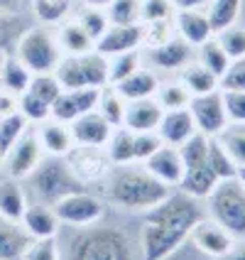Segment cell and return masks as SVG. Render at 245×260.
Listing matches in <instances>:
<instances>
[{"label":"cell","mask_w":245,"mask_h":260,"mask_svg":"<svg viewBox=\"0 0 245 260\" xmlns=\"http://www.w3.org/2000/svg\"><path fill=\"white\" fill-rule=\"evenodd\" d=\"M169 194V187L147 170H120L108 182V199L128 211H147Z\"/></svg>","instance_id":"cell-1"},{"label":"cell","mask_w":245,"mask_h":260,"mask_svg":"<svg viewBox=\"0 0 245 260\" xmlns=\"http://www.w3.org/2000/svg\"><path fill=\"white\" fill-rule=\"evenodd\" d=\"M69 260H132V248L123 231L101 226L74 236Z\"/></svg>","instance_id":"cell-2"},{"label":"cell","mask_w":245,"mask_h":260,"mask_svg":"<svg viewBox=\"0 0 245 260\" xmlns=\"http://www.w3.org/2000/svg\"><path fill=\"white\" fill-rule=\"evenodd\" d=\"M206 199L211 218L233 238H245V187L238 182V177L218 179L216 189Z\"/></svg>","instance_id":"cell-3"},{"label":"cell","mask_w":245,"mask_h":260,"mask_svg":"<svg viewBox=\"0 0 245 260\" xmlns=\"http://www.w3.org/2000/svg\"><path fill=\"white\" fill-rule=\"evenodd\" d=\"M29 184L40 197V202L44 204H54L66 194L84 189V184L74 177L66 157H54V155L40 159L34 172L29 174Z\"/></svg>","instance_id":"cell-4"},{"label":"cell","mask_w":245,"mask_h":260,"mask_svg":"<svg viewBox=\"0 0 245 260\" xmlns=\"http://www.w3.org/2000/svg\"><path fill=\"white\" fill-rule=\"evenodd\" d=\"M54 76L61 88H103L108 84V57L96 49L76 57H61Z\"/></svg>","instance_id":"cell-5"},{"label":"cell","mask_w":245,"mask_h":260,"mask_svg":"<svg viewBox=\"0 0 245 260\" xmlns=\"http://www.w3.org/2000/svg\"><path fill=\"white\" fill-rule=\"evenodd\" d=\"M203 221V211L199 206V199L189 197L184 191L177 194H167L159 204L145 211V223H155V226H164V229H174V231L191 233V229Z\"/></svg>","instance_id":"cell-6"},{"label":"cell","mask_w":245,"mask_h":260,"mask_svg":"<svg viewBox=\"0 0 245 260\" xmlns=\"http://www.w3.org/2000/svg\"><path fill=\"white\" fill-rule=\"evenodd\" d=\"M15 57L32 74H54L57 64L61 61V49L49 29L27 27L22 32V37L17 40Z\"/></svg>","instance_id":"cell-7"},{"label":"cell","mask_w":245,"mask_h":260,"mask_svg":"<svg viewBox=\"0 0 245 260\" xmlns=\"http://www.w3.org/2000/svg\"><path fill=\"white\" fill-rule=\"evenodd\" d=\"M54 211L61 223H69V226H79V229H86V226H93L96 221H101L106 209L103 204L86 194L84 189L81 191H74V194H66L61 197L59 202H54Z\"/></svg>","instance_id":"cell-8"},{"label":"cell","mask_w":245,"mask_h":260,"mask_svg":"<svg viewBox=\"0 0 245 260\" xmlns=\"http://www.w3.org/2000/svg\"><path fill=\"white\" fill-rule=\"evenodd\" d=\"M187 108L191 118H194L196 130L208 135V138H216L218 133L228 125V116H226V108H223L221 91H211V93H203V96H191Z\"/></svg>","instance_id":"cell-9"},{"label":"cell","mask_w":245,"mask_h":260,"mask_svg":"<svg viewBox=\"0 0 245 260\" xmlns=\"http://www.w3.org/2000/svg\"><path fill=\"white\" fill-rule=\"evenodd\" d=\"M3 159H5V170L10 174V179H25V177H29L34 172V167L40 165V159H42V145H40L37 133H32L27 128L17 138V143L8 150V155Z\"/></svg>","instance_id":"cell-10"},{"label":"cell","mask_w":245,"mask_h":260,"mask_svg":"<svg viewBox=\"0 0 245 260\" xmlns=\"http://www.w3.org/2000/svg\"><path fill=\"white\" fill-rule=\"evenodd\" d=\"M66 162L72 167L74 177L86 187V184H93V182H101L103 177L111 170V159L106 152H101V147H76L66 155Z\"/></svg>","instance_id":"cell-11"},{"label":"cell","mask_w":245,"mask_h":260,"mask_svg":"<svg viewBox=\"0 0 245 260\" xmlns=\"http://www.w3.org/2000/svg\"><path fill=\"white\" fill-rule=\"evenodd\" d=\"M101 88H64L52 103V118L59 123H72L84 113L96 111Z\"/></svg>","instance_id":"cell-12"},{"label":"cell","mask_w":245,"mask_h":260,"mask_svg":"<svg viewBox=\"0 0 245 260\" xmlns=\"http://www.w3.org/2000/svg\"><path fill=\"white\" fill-rule=\"evenodd\" d=\"M143 47V25H108V29L96 40L93 49L103 57H116Z\"/></svg>","instance_id":"cell-13"},{"label":"cell","mask_w":245,"mask_h":260,"mask_svg":"<svg viewBox=\"0 0 245 260\" xmlns=\"http://www.w3.org/2000/svg\"><path fill=\"white\" fill-rule=\"evenodd\" d=\"M189 238V233L155 226V223H145L143 229V255L145 260H167L174 250Z\"/></svg>","instance_id":"cell-14"},{"label":"cell","mask_w":245,"mask_h":260,"mask_svg":"<svg viewBox=\"0 0 245 260\" xmlns=\"http://www.w3.org/2000/svg\"><path fill=\"white\" fill-rule=\"evenodd\" d=\"M189 238H191V243L199 248L201 253L211 255V258H221V255H226V253L235 246V238H233L221 223H216L214 218H211V221H206V218L199 221V223L191 229Z\"/></svg>","instance_id":"cell-15"},{"label":"cell","mask_w":245,"mask_h":260,"mask_svg":"<svg viewBox=\"0 0 245 260\" xmlns=\"http://www.w3.org/2000/svg\"><path fill=\"white\" fill-rule=\"evenodd\" d=\"M69 130H72L74 145H81V147H106L111 133H113V125L98 111H91V113H84L76 120H72Z\"/></svg>","instance_id":"cell-16"},{"label":"cell","mask_w":245,"mask_h":260,"mask_svg":"<svg viewBox=\"0 0 245 260\" xmlns=\"http://www.w3.org/2000/svg\"><path fill=\"white\" fill-rule=\"evenodd\" d=\"M145 170L152 174L155 179H159L162 184L167 187H179L182 177H184V162H182V155L174 145H162L155 155L145 159Z\"/></svg>","instance_id":"cell-17"},{"label":"cell","mask_w":245,"mask_h":260,"mask_svg":"<svg viewBox=\"0 0 245 260\" xmlns=\"http://www.w3.org/2000/svg\"><path fill=\"white\" fill-rule=\"evenodd\" d=\"M191 49H194L191 44L184 42L179 35H174L172 40H167L164 44L147 49V59H150V64L157 67V69H164V72H182L189 61H191V57H194Z\"/></svg>","instance_id":"cell-18"},{"label":"cell","mask_w":245,"mask_h":260,"mask_svg":"<svg viewBox=\"0 0 245 260\" xmlns=\"http://www.w3.org/2000/svg\"><path fill=\"white\" fill-rule=\"evenodd\" d=\"M59 216L54 206L49 204H27L25 214L20 218V226L27 231L29 238H57L59 233Z\"/></svg>","instance_id":"cell-19"},{"label":"cell","mask_w":245,"mask_h":260,"mask_svg":"<svg viewBox=\"0 0 245 260\" xmlns=\"http://www.w3.org/2000/svg\"><path fill=\"white\" fill-rule=\"evenodd\" d=\"M174 32L189 42L191 47H201L206 40L214 37V29L208 25V17L206 13H201L199 8H191V10H177L174 13Z\"/></svg>","instance_id":"cell-20"},{"label":"cell","mask_w":245,"mask_h":260,"mask_svg":"<svg viewBox=\"0 0 245 260\" xmlns=\"http://www.w3.org/2000/svg\"><path fill=\"white\" fill-rule=\"evenodd\" d=\"M162 106L157 99H140V101H128L125 103V116H123V125L130 128L132 133H152L157 130L159 120H162Z\"/></svg>","instance_id":"cell-21"},{"label":"cell","mask_w":245,"mask_h":260,"mask_svg":"<svg viewBox=\"0 0 245 260\" xmlns=\"http://www.w3.org/2000/svg\"><path fill=\"white\" fill-rule=\"evenodd\" d=\"M194 133H196V125H194V118L189 113V108H174V111H164L162 113V120L157 125V135L162 138L164 145L179 147Z\"/></svg>","instance_id":"cell-22"},{"label":"cell","mask_w":245,"mask_h":260,"mask_svg":"<svg viewBox=\"0 0 245 260\" xmlns=\"http://www.w3.org/2000/svg\"><path fill=\"white\" fill-rule=\"evenodd\" d=\"M111 86H116V91L125 101H140V99H152V96L157 93L159 79L152 69L140 67V69H135L130 76H125L123 81L111 84Z\"/></svg>","instance_id":"cell-23"},{"label":"cell","mask_w":245,"mask_h":260,"mask_svg":"<svg viewBox=\"0 0 245 260\" xmlns=\"http://www.w3.org/2000/svg\"><path fill=\"white\" fill-rule=\"evenodd\" d=\"M37 138H40V145L47 155H54V157H66L74 150V138L72 130L66 123H59L54 118L44 120L40 130H37Z\"/></svg>","instance_id":"cell-24"},{"label":"cell","mask_w":245,"mask_h":260,"mask_svg":"<svg viewBox=\"0 0 245 260\" xmlns=\"http://www.w3.org/2000/svg\"><path fill=\"white\" fill-rule=\"evenodd\" d=\"M218 184L216 172L203 162V165H196V167H187L184 170V177L179 182V191H184L194 199H206Z\"/></svg>","instance_id":"cell-25"},{"label":"cell","mask_w":245,"mask_h":260,"mask_svg":"<svg viewBox=\"0 0 245 260\" xmlns=\"http://www.w3.org/2000/svg\"><path fill=\"white\" fill-rule=\"evenodd\" d=\"M29 241L32 238L20 223L0 218V260H22Z\"/></svg>","instance_id":"cell-26"},{"label":"cell","mask_w":245,"mask_h":260,"mask_svg":"<svg viewBox=\"0 0 245 260\" xmlns=\"http://www.w3.org/2000/svg\"><path fill=\"white\" fill-rule=\"evenodd\" d=\"M59 49L66 54V57H76V54H86L93 52V40L86 35V29L81 27L76 20H69L59 27Z\"/></svg>","instance_id":"cell-27"},{"label":"cell","mask_w":245,"mask_h":260,"mask_svg":"<svg viewBox=\"0 0 245 260\" xmlns=\"http://www.w3.org/2000/svg\"><path fill=\"white\" fill-rule=\"evenodd\" d=\"M25 209H27V202H25V191H22V187H20L15 179L0 182V218L13 221V223H20Z\"/></svg>","instance_id":"cell-28"},{"label":"cell","mask_w":245,"mask_h":260,"mask_svg":"<svg viewBox=\"0 0 245 260\" xmlns=\"http://www.w3.org/2000/svg\"><path fill=\"white\" fill-rule=\"evenodd\" d=\"M179 81L187 86V91L191 96H203V93H211V91H218V76L211 74L203 64H191L189 61L187 67L179 72Z\"/></svg>","instance_id":"cell-29"},{"label":"cell","mask_w":245,"mask_h":260,"mask_svg":"<svg viewBox=\"0 0 245 260\" xmlns=\"http://www.w3.org/2000/svg\"><path fill=\"white\" fill-rule=\"evenodd\" d=\"M29 79H32V72H29L15 54H10V57L5 59V64H3V69H0V88H3V91L20 96V93L27 91Z\"/></svg>","instance_id":"cell-30"},{"label":"cell","mask_w":245,"mask_h":260,"mask_svg":"<svg viewBox=\"0 0 245 260\" xmlns=\"http://www.w3.org/2000/svg\"><path fill=\"white\" fill-rule=\"evenodd\" d=\"M132 140H135V133L125 125H118L113 128L108 143H106V155L111 159V165H128L132 162Z\"/></svg>","instance_id":"cell-31"},{"label":"cell","mask_w":245,"mask_h":260,"mask_svg":"<svg viewBox=\"0 0 245 260\" xmlns=\"http://www.w3.org/2000/svg\"><path fill=\"white\" fill-rule=\"evenodd\" d=\"M240 5H243V0H208L206 17H208V25L214 29V35L235 25V20L240 15Z\"/></svg>","instance_id":"cell-32"},{"label":"cell","mask_w":245,"mask_h":260,"mask_svg":"<svg viewBox=\"0 0 245 260\" xmlns=\"http://www.w3.org/2000/svg\"><path fill=\"white\" fill-rule=\"evenodd\" d=\"M125 99L120 96L116 91V86H111V84H106L101 88V93H98V103H96V111L101 113L113 128L118 125H123V116H125Z\"/></svg>","instance_id":"cell-33"},{"label":"cell","mask_w":245,"mask_h":260,"mask_svg":"<svg viewBox=\"0 0 245 260\" xmlns=\"http://www.w3.org/2000/svg\"><path fill=\"white\" fill-rule=\"evenodd\" d=\"M216 138L223 145V150L231 155L235 167L245 165V123H228Z\"/></svg>","instance_id":"cell-34"},{"label":"cell","mask_w":245,"mask_h":260,"mask_svg":"<svg viewBox=\"0 0 245 260\" xmlns=\"http://www.w3.org/2000/svg\"><path fill=\"white\" fill-rule=\"evenodd\" d=\"M199 64H203L208 72L216 74L218 79H221V76L226 74V69L231 67V59L223 52V47L218 44L216 37H211V40H206V42L199 47Z\"/></svg>","instance_id":"cell-35"},{"label":"cell","mask_w":245,"mask_h":260,"mask_svg":"<svg viewBox=\"0 0 245 260\" xmlns=\"http://www.w3.org/2000/svg\"><path fill=\"white\" fill-rule=\"evenodd\" d=\"M27 29L25 20L17 13H8L0 15V49L10 57L15 54V47H17V40L22 37V32Z\"/></svg>","instance_id":"cell-36"},{"label":"cell","mask_w":245,"mask_h":260,"mask_svg":"<svg viewBox=\"0 0 245 260\" xmlns=\"http://www.w3.org/2000/svg\"><path fill=\"white\" fill-rule=\"evenodd\" d=\"M143 67V54L140 49H132V52H123L116 57H108V84H118L123 81L125 76L140 69Z\"/></svg>","instance_id":"cell-37"},{"label":"cell","mask_w":245,"mask_h":260,"mask_svg":"<svg viewBox=\"0 0 245 260\" xmlns=\"http://www.w3.org/2000/svg\"><path fill=\"white\" fill-rule=\"evenodd\" d=\"M208 140H211L208 135H203V133L196 130L189 140H184V143L177 147L179 155H182V162H184V170L206 162V155H208Z\"/></svg>","instance_id":"cell-38"},{"label":"cell","mask_w":245,"mask_h":260,"mask_svg":"<svg viewBox=\"0 0 245 260\" xmlns=\"http://www.w3.org/2000/svg\"><path fill=\"white\" fill-rule=\"evenodd\" d=\"M157 103L162 106V111H174V108H187L191 101V93L182 81H169V84H159L157 88Z\"/></svg>","instance_id":"cell-39"},{"label":"cell","mask_w":245,"mask_h":260,"mask_svg":"<svg viewBox=\"0 0 245 260\" xmlns=\"http://www.w3.org/2000/svg\"><path fill=\"white\" fill-rule=\"evenodd\" d=\"M17 113H22L27 123H44L52 118V106L44 103L42 99H37L34 93L25 91L17 96Z\"/></svg>","instance_id":"cell-40"},{"label":"cell","mask_w":245,"mask_h":260,"mask_svg":"<svg viewBox=\"0 0 245 260\" xmlns=\"http://www.w3.org/2000/svg\"><path fill=\"white\" fill-rule=\"evenodd\" d=\"M206 165L216 172L218 179H228V177H235V162L231 159V155L223 150V145L218 143V138H211L208 140V155H206Z\"/></svg>","instance_id":"cell-41"},{"label":"cell","mask_w":245,"mask_h":260,"mask_svg":"<svg viewBox=\"0 0 245 260\" xmlns=\"http://www.w3.org/2000/svg\"><path fill=\"white\" fill-rule=\"evenodd\" d=\"M111 25H135L140 22V0H111L106 8Z\"/></svg>","instance_id":"cell-42"},{"label":"cell","mask_w":245,"mask_h":260,"mask_svg":"<svg viewBox=\"0 0 245 260\" xmlns=\"http://www.w3.org/2000/svg\"><path fill=\"white\" fill-rule=\"evenodd\" d=\"M27 130V120L22 113H10V116L0 118V155L5 157L8 150L17 143V138Z\"/></svg>","instance_id":"cell-43"},{"label":"cell","mask_w":245,"mask_h":260,"mask_svg":"<svg viewBox=\"0 0 245 260\" xmlns=\"http://www.w3.org/2000/svg\"><path fill=\"white\" fill-rule=\"evenodd\" d=\"M27 91L29 93H34L37 99H42L44 103L52 106L64 88H61V84H59V79L54 76V74H32Z\"/></svg>","instance_id":"cell-44"},{"label":"cell","mask_w":245,"mask_h":260,"mask_svg":"<svg viewBox=\"0 0 245 260\" xmlns=\"http://www.w3.org/2000/svg\"><path fill=\"white\" fill-rule=\"evenodd\" d=\"M218 44L223 47V52L228 54V59H245V27L240 25H231V27L221 29L216 35Z\"/></svg>","instance_id":"cell-45"},{"label":"cell","mask_w":245,"mask_h":260,"mask_svg":"<svg viewBox=\"0 0 245 260\" xmlns=\"http://www.w3.org/2000/svg\"><path fill=\"white\" fill-rule=\"evenodd\" d=\"M76 22L86 29V35L93 40V44H96V40H98L103 32L108 29V25H111L108 17H106V13H103V8H88V5L79 13Z\"/></svg>","instance_id":"cell-46"},{"label":"cell","mask_w":245,"mask_h":260,"mask_svg":"<svg viewBox=\"0 0 245 260\" xmlns=\"http://www.w3.org/2000/svg\"><path fill=\"white\" fill-rule=\"evenodd\" d=\"M172 0H140V25L159 22V20H172L174 15Z\"/></svg>","instance_id":"cell-47"},{"label":"cell","mask_w":245,"mask_h":260,"mask_svg":"<svg viewBox=\"0 0 245 260\" xmlns=\"http://www.w3.org/2000/svg\"><path fill=\"white\" fill-rule=\"evenodd\" d=\"M174 35H177V32H174V25L169 20H159V22H147V25H143V44L147 49L164 44L167 40H172Z\"/></svg>","instance_id":"cell-48"},{"label":"cell","mask_w":245,"mask_h":260,"mask_svg":"<svg viewBox=\"0 0 245 260\" xmlns=\"http://www.w3.org/2000/svg\"><path fill=\"white\" fill-rule=\"evenodd\" d=\"M22 260H59L57 238H32Z\"/></svg>","instance_id":"cell-49"},{"label":"cell","mask_w":245,"mask_h":260,"mask_svg":"<svg viewBox=\"0 0 245 260\" xmlns=\"http://www.w3.org/2000/svg\"><path fill=\"white\" fill-rule=\"evenodd\" d=\"M162 138L157 135V130L152 133H135V140H132V157L145 162L150 155H155L159 147H162Z\"/></svg>","instance_id":"cell-50"},{"label":"cell","mask_w":245,"mask_h":260,"mask_svg":"<svg viewBox=\"0 0 245 260\" xmlns=\"http://www.w3.org/2000/svg\"><path fill=\"white\" fill-rule=\"evenodd\" d=\"M32 5L42 22H59L69 13V0H32Z\"/></svg>","instance_id":"cell-51"},{"label":"cell","mask_w":245,"mask_h":260,"mask_svg":"<svg viewBox=\"0 0 245 260\" xmlns=\"http://www.w3.org/2000/svg\"><path fill=\"white\" fill-rule=\"evenodd\" d=\"M221 91H245V59H233L226 74L218 79Z\"/></svg>","instance_id":"cell-52"},{"label":"cell","mask_w":245,"mask_h":260,"mask_svg":"<svg viewBox=\"0 0 245 260\" xmlns=\"http://www.w3.org/2000/svg\"><path fill=\"white\" fill-rule=\"evenodd\" d=\"M228 123H245V91H221Z\"/></svg>","instance_id":"cell-53"},{"label":"cell","mask_w":245,"mask_h":260,"mask_svg":"<svg viewBox=\"0 0 245 260\" xmlns=\"http://www.w3.org/2000/svg\"><path fill=\"white\" fill-rule=\"evenodd\" d=\"M10 113H17V96L0 88V118L10 116Z\"/></svg>","instance_id":"cell-54"},{"label":"cell","mask_w":245,"mask_h":260,"mask_svg":"<svg viewBox=\"0 0 245 260\" xmlns=\"http://www.w3.org/2000/svg\"><path fill=\"white\" fill-rule=\"evenodd\" d=\"M216 260H245V241L243 243H238V246H233L226 255H221Z\"/></svg>","instance_id":"cell-55"},{"label":"cell","mask_w":245,"mask_h":260,"mask_svg":"<svg viewBox=\"0 0 245 260\" xmlns=\"http://www.w3.org/2000/svg\"><path fill=\"white\" fill-rule=\"evenodd\" d=\"M172 5L177 8V10H191V8L208 5V0H172Z\"/></svg>","instance_id":"cell-56"},{"label":"cell","mask_w":245,"mask_h":260,"mask_svg":"<svg viewBox=\"0 0 245 260\" xmlns=\"http://www.w3.org/2000/svg\"><path fill=\"white\" fill-rule=\"evenodd\" d=\"M22 8V0H0V15L17 13Z\"/></svg>","instance_id":"cell-57"},{"label":"cell","mask_w":245,"mask_h":260,"mask_svg":"<svg viewBox=\"0 0 245 260\" xmlns=\"http://www.w3.org/2000/svg\"><path fill=\"white\" fill-rule=\"evenodd\" d=\"M84 5H88V8H108V3L111 0H81Z\"/></svg>","instance_id":"cell-58"},{"label":"cell","mask_w":245,"mask_h":260,"mask_svg":"<svg viewBox=\"0 0 245 260\" xmlns=\"http://www.w3.org/2000/svg\"><path fill=\"white\" fill-rule=\"evenodd\" d=\"M235 177H238V182L245 187V165H240V167L235 170Z\"/></svg>","instance_id":"cell-59"},{"label":"cell","mask_w":245,"mask_h":260,"mask_svg":"<svg viewBox=\"0 0 245 260\" xmlns=\"http://www.w3.org/2000/svg\"><path fill=\"white\" fill-rule=\"evenodd\" d=\"M5 59H8V54H5V52L0 49V69H3V64H5Z\"/></svg>","instance_id":"cell-60"},{"label":"cell","mask_w":245,"mask_h":260,"mask_svg":"<svg viewBox=\"0 0 245 260\" xmlns=\"http://www.w3.org/2000/svg\"><path fill=\"white\" fill-rule=\"evenodd\" d=\"M0 165H3V155H0Z\"/></svg>","instance_id":"cell-61"}]
</instances>
